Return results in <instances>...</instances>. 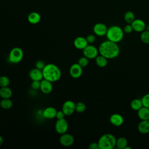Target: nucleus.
I'll list each match as a JSON object with an SVG mask.
<instances>
[{
	"instance_id": "4c0bfd02",
	"label": "nucleus",
	"mask_w": 149,
	"mask_h": 149,
	"mask_svg": "<svg viewBox=\"0 0 149 149\" xmlns=\"http://www.w3.org/2000/svg\"><path fill=\"white\" fill-rule=\"evenodd\" d=\"M3 142V139L2 136L0 135V147L2 145Z\"/></svg>"
},
{
	"instance_id": "5701e85b",
	"label": "nucleus",
	"mask_w": 149,
	"mask_h": 149,
	"mask_svg": "<svg viewBox=\"0 0 149 149\" xmlns=\"http://www.w3.org/2000/svg\"><path fill=\"white\" fill-rule=\"evenodd\" d=\"M0 106L3 109H8L12 107L13 102L10 98H2L0 101Z\"/></svg>"
},
{
	"instance_id": "6e6552de",
	"label": "nucleus",
	"mask_w": 149,
	"mask_h": 149,
	"mask_svg": "<svg viewBox=\"0 0 149 149\" xmlns=\"http://www.w3.org/2000/svg\"><path fill=\"white\" fill-rule=\"evenodd\" d=\"M75 103L71 100L65 101L62 107V110L66 116H69L73 114L75 111Z\"/></svg>"
},
{
	"instance_id": "39448f33",
	"label": "nucleus",
	"mask_w": 149,
	"mask_h": 149,
	"mask_svg": "<svg viewBox=\"0 0 149 149\" xmlns=\"http://www.w3.org/2000/svg\"><path fill=\"white\" fill-rule=\"evenodd\" d=\"M23 51L19 47L13 48L9 52L8 60L10 63H18L23 58Z\"/></svg>"
},
{
	"instance_id": "1a4fd4ad",
	"label": "nucleus",
	"mask_w": 149,
	"mask_h": 149,
	"mask_svg": "<svg viewBox=\"0 0 149 149\" xmlns=\"http://www.w3.org/2000/svg\"><path fill=\"white\" fill-rule=\"evenodd\" d=\"M83 73V68L78 63H75L71 65L69 69V74L74 79L79 78Z\"/></svg>"
},
{
	"instance_id": "7ed1b4c3",
	"label": "nucleus",
	"mask_w": 149,
	"mask_h": 149,
	"mask_svg": "<svg viewBox=\"0 0 149 149\" xmlns=\"http://www.w3.org/2000/svg\"><path fill=\"white\" fill-rule=\"evenodd\" d=\"M116 139L111 133L102 134L98 141L100 149H113L116 146Z\"/></svg>"
},
{
	"instance_id": "f704fd0d",
	"label": "nucleus",
	"mask_w": 149,
	"mask_h": 149,
	"mask_svg": "<svg viewBox=\"0 0 149 149\" xmlns=\"http://www.w3.org/2000/svg\"><path fill=\"white\" fill-rule=\"evenodd\" d=\"M133 31V29L131 24H126L123 28V31L127 34H129L132 33Z\"/></svg>"
},
{
	"instance_id": "e433bc0d",
	"label": "nucleus",
	"mask_w": 149,
	"mask_h": 149,
	"mask_svg": "<svg viewBox=\"0 0 149 149\" xmlns=\"http://www.w3.org/2000/svg\"><path fill=\"white\" fill-rule=\"evenodd\" d=\"M88 148L90 149H100L98 142H93L91 143L88 146Z\"/></svg>"
},
{
	"instance_id": "bb28decb",
	"label": "nucleus",
	"mask_w": 149,
	"mask_h": 149,
	"mask_svg": "<svg viewBox=\"0 0 149 149\" xmlns=\"http://www.w3.org/2000/svg\"><path fill=\"white\" fill-rule=\"evenodd\" d=\"M86 109V104L83 102H78L75 104V111L78 113H82Z\"/></svg>"
},
{
	"instance_id": "f257e3e1",
	"label": "nucleus",
	"mask_w": 149,
	"mask_h": 149,
	"mask_svg": "<svg viewBox=\"0 0 149 149\" xmlns=\"http://www.w3.org/2000/svg\"><path fill=\"white\" fill-rule=\"evenodd\" d=\"M98 52L101 55L108 59H113L117 57L120 53V48L116 42L107 40L100 45Z\"/></svg>"
},
{
	"instance_id": "a878e982",
	"label": "nucleus",
	"mask_w": 149,
	"mask_h": 149,
	"mask_svg": "<svg viewBox=\"0 0 149 149\" xmlns=\"http://www.w3.org/2000/svg\"><path fill=\"white\" fill-rule=\"evenodd\" d=\"M135 19V16L133 12L127 11L124 15V20L127 24H131Z\"/></svg>"
},
{
	"instance_id": "393cba45",
	"label": "nucleus",
	"mask_w": 149,
	"mask_h": 149,
	"mask_svg": "<svg viewBox=\"0 0 149 149\" xmlns=\"http://www.w3.org/2000/svg\"><path fill=\"white\" fill-rule=\"evenodd\" d=\"M127 146V140L125 137H120L116 139V146L119 149H125V148Z\"/></svg>"
},
{
	"instance_id": "7c9ffc66",
	"label": "nucleus",
	"mask_w": 149,
	"mask_h": 149,
	"mask_svg": "<svg viewBox=\"0 0 149 149\" xmlns=\"http://www.w3.org/2000/svg\"><path fill=\"white\" fill-rule=\"evenodd\" d=\"M143 105L144 107L149 108V93L145 94L141 99Z\"/></svg>"
},
{
	"instance_id": "0eeeda50",
	"label": "nucleus",
	"mask_w": 149,
	"mask_h": 149,
	"mask_svg": "<svg viewBox=\"0 0 149 149\" xmlns=\"http://www.w3.org/2000/svg\"><path fill=\"white\" fill-rule=\"evenodd\" d=\"M68 126H69L67 120L65 118H63L57 119L55 125V129L58 134H62L66 133L68 129Z\"/></svg>"
},
{
	"instance_id": "dca6fc26",
	"label": "nucleus",
	"mask_w": 149,
	"mask_h": 149,
	"mask_svg": "<svg viewBox=\"0 0 149 149\" xmlns=\"http://www.w3.org/2000/svg\"><path fill=\"white\" fill-rule=\"evenodd\" d=\"M29 77L31 80H40L44 79L42 70L38 69L36 68L32 69L29 72Z\"/></svg>"
},
{
	"instance_id": "cd10ccee",
	"label": "nucleus",
	"mask_w": 149,
	"mask_h": 149,
	"mask_svg": "<svg viewBox=\"0 0 149 149\" xmlns=\"http://www.w3.org/2000/svg\"><path fill=\"white\" fill-rule=\"evenodd\" d=\"M140 39L144 44H149V31L145 30L141 32Z\"/></svg>"
},
{
	"instance_id": "c9c22d12",
	"label": "nucleus",
	"mask_w": 149,
	"mask_h": 149,
	"mask_svg": "<svg viewBox=\"0 0 149 149\" xmlns=\"http://www.w3.org/2000/svg\"><path fill=\"white\" fill-rule=\"evenodd\" d=\"M65 113L63 112V111L61 109L60 111H57L56 112V118L57 119H63L65 118Z\"/></svg>"
},
{
	"instance_id": "412c9836",
	"label": "nucleus",
	"mask_w": 149,
	"mask_h": 149,
	"mask_svg": "<svg viewBox=\"0 0 149 149\" xmlns=\"http://www.w3.org/2000/svg\"><path fill=\"white\" fill-rule=\"evenodd\" d=\"M12 95V91L8 86L1 87L0 97L2 98H10Z\"/></svg>"
},
{
	"instance_id": "6ab92c4d",
	"label": "nucleus",
	"mask_w": 149,
	"mask_h": 149,
	"mask_svg": "<svg viewBox=\"0 0 149 149\" xmlns=\"http://www.w3.org/2000/svg\"><path fill=\"white\" fill-rule=\"evenodd\" d=\"M27 20L30 23L36 24L38 23L41 20V16L38 13L36 12H33L29 13L28 15Z\"/></svg>"
},
{
	"instance_id": "4468645a",
	"label": "nucleus",
	"mask_w": 149,
	"mask_h": 149,
	"mask_svg": "<svg viewBox=\"0 0 149 149\" xmlns=\"http://www.w3.org/2000/svg\"><path fill=\"white\" fill-rule=\"evenodd\" d=\"M88 44V43L86 38L81 36L76 37L73 41L74 47L78 49H83Z\"/></svg>"
},
{
	"instance_id": "f3484780",
	"label": "nucleus",
	"mask_w": 149,
	"mask_h": 149,
	"mask_svg": "<svg viewBox=\"0 0 149 149\" xmlns=\"http://www.w3.org/2000/svg\"><path fill=\"white\" fill-rule=\"evenodd\" d=\"M56 109L52 107H48L44 109L42 112V116L47 119H51L56 117Z\"/></svg>"
},
{
	"instance_id": "c756f323",
	"label": "nucleus",
	"mask_w": 149,
	"mask_h": 149,
	"mask_svg": "<svg viewBox=\"0 0 149 149\" xmlns=\"http://www.w3.org/2000/svg\"><path fill=\"white\" fill-rule=\"evenodd\" d=\"M82 68H84L86 66H87L88 64V59L86 57V56H82L80 57L79 60H78V62H77Z\"/></svg>"
},
{
	"instance_id": "473e14b6",
	"label": "nucleus",
	"mask_w": 149,
	"mask_h": 149,
	"mask_svg": "<svg viewBox=\"0 0 149 149\" xmlns=\"http://www.w3.org/2000/svg\"><path fill=\"white\" fill-rule=\"evenodd\" d=\"M45 63H44V61H41V60H38L36 62V68L40 69V70H42L43 68H44V66H45Z\"/></svg>"
},
{
	"instance_id": "423d86ee",
	"label": "nucleus",
	"mask_w": 149,
	"mask_h": 149,
	"mask_svg": "<svg viewBox=\"0 0 149 149\" xmlns=\"http://www.w3.org/2000/svg\"><path fill=\"white\" fill-rule=\"evenodd\" d=\"M98 49L93 45H87L83 49V55L88 59L95 58L98 55Z\"/></svg>"
},
{
	"instance_id": "2f4dec72",
	"label": "nucleus",
	"mask_w": 149,
	"mask_h": 149,
	"mask_svg": "<svg viewBox=\"0 0 149 149\" xmlns=\"http://www.w3.org/2000/svg\"><path fill=\"white\" fill-rule=\"evenodd\" d=\"M41 81L40 80H32L31 83V87L32 89L37 90L40 88Z\"/></svg>"
},
{
	"instance_id": "f8f14e48",
	"label": "nucleus",
	"mask_w": 149,
	"mask_h": 149,
	"mask_svg": "<svg viewBox=\"0 0 149 149\" xmlns=\"http://www.w3.org/2000/svg\"><path fill=\"white\" fill-rule=\"evenodd\" d=\"M108 28L107 26L102 23H96L93 27L94 34L98 36H103L106 35Z\"/></svg>"
},
{
	"instance_id": "ea45409f",
	"label": "nucleus",
	"mask_w": 149,
	"mask_h": 149,
	"mask_svg": "<svg viewBox=\"0 0 149 149\" xmlns=\"http://www.w3.org/2000/svg\"><path fill=\"white\" fill-rule=\"evenodd\" d=\"M125 149H132V148L130 147H128L127 146L125 148Z\"/></svg>"
},
{
	"instance_id": "9b49d317",
	"label": "nucleus",
	"mask_w": 149,
	"mask_h": 149,
	"mask_svg": "<svg viewBox=\"0 0 149 149\" xmlns=\"http://www.w3.org/2000/svg\"><path fill=\"white\" fill-rule=\"evenodd\" d=\"M52 83V82L48 80H46L45 79H42L41 80L40 88L41 92L45 94H48L51 93L53 88V86Z\"/></svg>"
},
{
	"instance_id": "c85d7f7f",
	"label": "nucleus",
	"mask_w": 149,
	"mask_h": 149,
	"mask_svg": "<svg viewBox=\"0 0 149 149\" xmlns=\"http://www.w3.org/2000/svg\"><path fill=\"white\" fill-rule=\"evenodd\" d=\"M10 83L9 79L6 76H0V87L8 86Z\"/></svg>"
},
{
	"instance_id": "2eb2a0df",
	"label": "nucleus",
	"mask_w": 149,
	"mask_h": 149,
	"mask_svg": "<svg viewBox=\"0 0 149 149\" xmlns=\"http://www.w3.org/2000/svg\"><path fill=\"white\" fill-rule=\"evenodd\" d=\"M109 121L112 125L115 126H120L122 125L124 122L123 116L119 113H113L111 115Z\"/></svg>"
},
{
	"instance_id": "20e7f679",
	"label": "nucleus",
	"mask_w": 149,
	"mask_h": 149,
	"mask_svg": "<svg viewBox=\"0 0 149 149\" xmlns=\"http://www.w3.org/2000/svg\"><path fill=\"white\" fill-rule=\"evenodd\" d=\"M123 30L119 26L116 25L112 26L108 28L106 33V36L108 40L116 43L120 42L123 39Z\"/></svg>"
},
{
	"instance_id": "72a5a7b5",
	"label": "nucleus",
	"mask_w": 149,
	"mask_h": 149,
	"mask_svg": "<svg viewBox=\"0 0 149 149\" xmlns=\"http://www.w3.org/2000/svg\"><path fill=\"white\" fill-rule=\"evenodd\" d=\"M86 40L88 44H93L95 41V36L94 34H90L86 37Z\"/></svg>"
},
{
	"instance_id": "9d476101",
	"label": "nucleus",
	"mask_w": 149,
	"mask_h": 149,
	"mask_svg": "<svg viewBox=\"0 0 149 149\" xmlns=\"http://www.w3.org/2000/svg\"><path fill=\"white\" fill-rule=\"evenodd\" d=\"M74 141L73 136L69 133H63L59 137V142L61 144L65 147H70L73 145Z\"/></svg>"
},
{
	"instance_id": "aec40b11",
	"label": "nucleus",
	"mask_w": 149,
	"mask_h": 149,
	"mask_svg": "<svg viewBox=\"0 0 149 149\" xmlns=\"http://www.w3.org/2000/svg\"><path fill=\"white\" fill-rule=\"evenodd\" d=\"M137 115L141 120L149 119V108L143 106L137 111Z\"/></svg>"
},
{
	"instance_id": "a211bd4d",
	"label": "nucleus",
	"mask_w": 149,
	"mask_h": 149,
	"mask_svg": "<svg viewBox=\"0 0 149 149\" xmlns=\"http://www.w3.org/2000/svg\"><path fill=\"white\" fill-rule=\"evenodd\" d=\"M138 130L140 133L146 134L149 133V119L141 120L137 126Z\"/></svg>"
},
{
	"instance_id": "b1692460",
	"label": "nucleus",
	"mask_w": 149,
	"mask_h": 149,
	"mask_svg": "<svg viewBox=\"0 0 149 149\" xmlns=\"http://www.w3.org/2000/svg\"><path fill=\"white\" fill-rule=\"evenodd\" d=\"M143 104L141 100L139 98H135L133 100L130 102V107L134 111H138L143 107Z\"/></svg>"
},
{
	"instance_id": "4be33fe9",
	"label": "nucleus",
	"mask_w": 149,
	"mask_h": 149,
	"mask_svg": "<svg viewBox=\"0 0 149 149\" xmlns=\"http://www.w3.org/2000/svg\"><path fill=\"white\" fill-rule=\"evenodd\" d=\"M95 59L97 65L100 68H104L108 64V59L102 55H98Z\"/></svg>"
},
{
	"instance_id": "f03ea898",
	"label": "nucleus",
	"mask_w": 149,
	"mask_h": 149,
	"mask_svg": "<svg viewBox=\"0 0 149 149\" xmlns=\"http://www.w3.org/2000/svg\"><path fill=\"white\" fill-rule=\"evenodd\" d=\"M44 79L51 82L59 80L61 77V71L56 65L53 63L46 64L42 70Z\"/></svg>"
},
{
	"instance_id": "58836bf2",
	"label": "nucleus",
	"mask_w": 149,
	"mask_h": 149,
	"mask_svg": "<svg viewBox=\"0 0 149 149\" xmlns=\"http://www.w3.org/2000/svg\"><path fill=\"white\" fill-rule=\"evenodd\" d=\"M146 30L149 31V24H148V25H147V26L146 27Z\"/></svg>"
},
{
	"instance_id": "ddd939ff",
	"label": "nucleus",
	"mask_w": 149,
	"mask_h": 149,
	"mask_svg": "<svg viewBox=\"0 0 149 149\" xmlns=\"http://www.w3.org/2000/svg\"><path fill=\"white\" fill-rule=\"evenodd\" d=\"M131 25L133 27V30L139 33H141L145 30L146 27L144 21L140 19H135L131 23Z\"/></svg>"
}]
</instances>
